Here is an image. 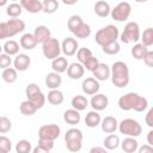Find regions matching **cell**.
I'll return each mask as SVG.
<instances>
[{"label":"cell","instance_id":"47","mask_svg":"<svg viewBox=\"0 0 153 153\" xmlns=\"http://www.w3.org/2000/svg\"><path fill=\"white\" fill-rule=\"evenodd\" d=\"M38 92H41V88H39V86L37 84H33V82L32 84H29L26 86V88H25V94H26L27 98L32 97L33 94H36Z\"/></svg>","mask_w":153,"mask_h":153},{"label":"cell","instance_id":"12","mask_svg":"<svg viewBox=\"0 0 153 153\" xmlns=\"http://www.w3.org/2000/svg\"><path fill=\"white\" fill-rule=\"evenodd\" d=\"M82 139H84L82 131L80 129H78V128H71L65 134V142H66V145H69V143H81Z\"/></svg>","mask_w":153,"mask_h":153},{"label":"cell","instance_id":"54","mask_svg":"<svg viewBox=\"0 0 153 153\" xmlns=\"http://www.w3.org/2000/svg\"><path fill=\"white\" fill-rule=\"evenodd\" d=\"M147 142H148V145L153 146V130H149V131H148V135H147Z\"/></svg>","mask_w":153,"mask_h":153},{"label":"cell","instance_id":"25","mask_svg":"<svg viewBox=\"0 0 153 153\" xmlns=\"http://www.w3.org/2000/svg\"><path fill=\"white\" fill-rule=\"evenodd\" d=\"M100 115L98 114V111L96 110H92L90 112H87L86 117H85V124L88 127V128H96L97 126L100 124Z\"/></svg>","mask_w":153,"mask_h":153},{"label":"cell","instance_id":"53","mask_svg":"<svg viewBox=\"0 0 153 153\" xmlns=\"http://www.w3.org/2000/svg\"><path fill=\"white\" fill-rule=\"evenodd\" d=\"M90 152H91V153H96V152H98V153H105V152H106V148H105V147L96 146V147H92V148L90 149Z\"/></svg>","mask_w":153,"mask_h":153},{"label":"cell","instance_id":"23","mask_svg":"<svg viewBox=\"0 0 153 153\" xmlns=\"http://www.w3.org/2000/svg\"><path fill=\"white\" fill-rule=\"evenodd\" d=\"M110 11H111L110 5L104 0H99L94 4V13L100 18L108 17L110 14Z\"/></svg>","mask_w":153,"mask_h":153},{"label":"cell","instance_id":"17","mask_svg":"<svg viewBox=\"0 0 153 153\" xmlns=\"http://www.w3.org/2000/svg\"><path fill=\"white\" fill-rule=\"evenodd\" d=\"M93 73V76L97 79V80H100V81H105L110 78V68L106 63H98V66L96 67V69L92 72Z\"/></svg>","mask_w":153,"mask_h":153},{"label":"cell","instance_id":"59","mask_svg":"<svg viewBox=\"0 0 153 153\" xmlns=\"http://www.w3.org/2000/svg\"><path fill=\"white\" fill-rule=\"evenodd\" d=\"M12 1H14V2H16V1H17V0H12Z\"/></svg>","mask_w":153,"mask_h":153},{"label":"cell","instance_id":"58","mask_svg":"<svg viewBox=\"0 0 153 153\" xmlns=\"http://www.w3.org/2000/svg\"><path fill=\"white\" fill-rule=\"evenodd\" d=\"M1 50H2V47L0 45V54H1Z\"/></svg>","mask_w":153,"mask_h":153},{"label":"cell","instance_id":"35","mask_svg":"<svg viewBox=\"0 0 153 153\" xmlns=\"http://www.w3.org/2000/svg\"><path fill=\"white\" fill-rule=\"evenodd\" d=\"M59 8L57 0H43L42 1V11L47 14H53Z\"/></svg>","mask_w":153,"mask_h":153},{"label":"cell","instance_id":"57","mask_svg":"<svg viewBox=\"0 0 153 153\" xmlns=\"http://www.w3.org/2000/svg\"><path fill=\"white\" fill-rule=\"evenodd\" d=\"M136 2H139V4H142V2H146L147 0H135Z\"/></svg>","mask_w":153,"mask_h":153},{"label":"cell","instance_id":"52","mask_svg":"<svg viewBox=\"0 0 153 153\" xmlns=\"http://www.w3.org/2000/svg\"><path fill=\"white\" fill-rule=\"evenodd\" d=\"M137 151H139V153H152L153 152V146H151V145H145V146H142V147H137Z\"/></svg>","mask_w":153,"mask_h":153},{"label":"cell","instance_id":"43","mask_svg":"<svg viewBox=\"0 0 153 153\" xmlns=\"http://www.w3.org/2000/svg\"><path fill=\"white\" fill-rule=\"evenodd\" d=\"M90 56H92V51L88 48H79L76 50V57L80 63H84Z\"/></svg>","mask_w":153,"mask_h":153},{"label":"cell","instance_id":"1","mask_svg":"<svg viewBox=\"0 0 153 153\" xmlns=\"http://www.w3.org/2000/svg\"><path fill=\"white\" fill-rule=\"evenodd\" d=\"M118 106L121 110L124 111L135 110L137 112H143L148 108V100L135 92H128L124 96L120 97Z\"/></svg>","mask_w":153,"mask_h":153},{"label":"cell","instance_id":"44","mask_svg":"<svg viewBox=\"0 0 153 153\" xmlns=\"http://www.w3.org/2000/svg\"><path fill=\"white\" fill-rule=\"evenodd\" d=\"M12 148V142L11 140L5 136V135H1L0 136V153H8Z\"/></svg>","mask_w":153,"mask_h":153},{"label":"cell","instance_id":"2","mask_svg":"<svg viewBox=\"0 0 153 153\" xmlns=\"http://www.w3.org/2000/svg\"><path fill=\"white\" fill-rule=\"evenodd\" d=\"M110 78L116 87H126L129 84V68L127 63H124L123 61L114 62L110 69Z\"/></svg>","mask_w":153,"mask_h":153},{"label":"cell","instance_id":"19","mask_svg":"<svg viewBox=\"0 0 153 153\" xmlns=\"http://www.w3.org/2000/svg\"><path fill=\"white\" fill-rule=\"evenodd\" d=\"M62 84V78L59 73L56 72H51V73H48L47 76H45V85L50 90H55V88H59V86Z\"/></svg>","mask_w":153,"mask_h":153},{"label":"cell","instance_id":"60","mask_svg":"<svg viewBox=\"0 0 153 153\" xmlns=\"http://www.w3.org/2000/svg\"><path fill=\"white\" fill-rule=\"evenodd\" d=\"M122 1H126V0H122Z\"/></svg>","mask_w":153,"mask_h":153},{"label":"cell","instance_id":"14","mask_svg":"<svg viewBox=\"0 0 153 153\" xmlns=\"http://www.w3.org/2000/svg\"><path fill=\"white\" fill-rule=\"evenodd\" d=\"M84 73H85V68L82 66V63L80 62H73L71 65H68V68H67V74L71 79L73 80H78L80 78L84 76Z\"/></svg>","mask_w":153,"mask_h":153},{"label":"cell","instance_id":"6","mask_svg":"<svg viewBox=\"0 0 153 153\" xmlns=\"http://www.w3.org/2000/svg\"><path fill=\"white\" fill-rule=\"evenodd\" d=\"M42 51H43V55L48 60H54L55 57L60 56L61 44H60L59 39L50 37L49 39H47L45 42H43L42 43Z\"/></svg>","mask_w":153,"mask_h":153},{"label":"cell","instance_id":"26","mask_svg":"<svg viewBox=\"0 0 153 153\" xmlns=\"http://www.w3.org/2000/svg\"><path fill=\"white\" fill-rule=\"evenodd\" d=\"M47 98H48V102H49L51 105H60V104H62L63 100H65L63 93H62L61 91H59L57 88L50 90V91L48 92Z\"/></svg>","mask_w":153,"mask_h":153},{"label":"cell","instance_id":"42","mask_svg":"<svg viewBox=\"0 0 153 153\" xmlns=\"http://www.w3.org/2000/svg\"><path fill=\"white\" fill-rule=\"evenodd\" d=\"M12 129V122L6 116H0V133L6 134Z\"/></svg>","mask_w":153,"mask_h":153},{"label":"cell","instance_id":"21","mask_svg":"<svg viewBox=\"0 0 153 153\" xmlns=\"http://www.w3.org/2000/svg\"><path fill=\"white\" fill-rule=\"evenodd\" d=\"M19 44L23 49H26V50H31L33 48H36V45L38 44L33 33H24L19 41Z\"/></svg>","mask_w":153,"mask_h":153},{"label":"cell","instance_id":"29","mask_svg":"<svg viewBox=\"0 0 153 153\" xmlns=\"http://www.w3.org/2000/svg\"><path fill=\"white\" fill-rule=\"evenodd\" d=\"M103 145H104V147H105L108 151H114V149H116V148L120 146V137H118L117 135H115V134L111 133L110 135H108V136L104 139Z\"/></svg>","mask_w":153,"mask_h":153},{"label":"cell","instance_id":"37","mask_svg":"<svg viewBox=\"0 0 153 153\" xmlns=\"http://www.w3.org/2000/svg\"><path fill=\"white\" fill-rule=\"evenodd\" d=\"M102 49H103V53H105L106 55H116V54L120 53L121 47H120L118 42L115 41V42H111V43H108V44L103 45Z\"/></svg>","mask_w":153,"mask_h":153},{"label":"cell","instance_id":"20","mask_svg":"<svg viewBox=\"0 0 153 153\" xmlns=\"http://www.w3.org/2000/svg\"><path fill=\"white\" fill-rule=\"evenodd\" d=\"M33 36H35L37 43H43V42H45L47 39H49L51 37V33H50V30L45 25H38L35 29Z\"/></svg>","mask_w":153,"mask_h":153},{"label":"cell","instance_id":"31","mask_svg":"<svg viewBox=\"0 0 153 153\" xmlns=\"http://www.w3.org/2000/svg\"><path fill=\"white\" fill-rule=\"evenodd\" d=\"M19 110H20V112L23 114V115H25V116H31V115H33L38 109H37V106L31 102V100H24V102H22V104H20V106H19Z\"/></svg>","mask_w":153,"mask_h":153},{"label":"cell","instance_id":"8","mask_svg":"<svg viewBox=\"0 0 153 153\" xmlns=\"http://www.w3.org/2000/svg\"><path fill=\"white\" fill-rule=\"evenodd\" d=\"M61 129L57 124H44L38 129V137L39 139H45V140H51L55 141L60 136Z\"/></svg>","mask_w":153,"mask_h":153},{"label":"cell","instance_id":"41","mask_svg":"<svg viewBox=\"0 0 153 153\" xmlns=\"http://www.w3.org/2000/svg\"><path fill=\"white\" fill-rule=\"evenodd\" d=\"M27 99L31 100V102L37 106V109L43 108V105H44V103H45V96L42 93V91L38 92V93H36V94H33L32 97H30V98H27Z\"/></svg>","mask_w":153,"mask_h":153},{"label":"cell","instance_id":"24","mask_svg":"<svg viewBox=\"0 0 153 153\" xmlns=\"http://www.w3.org/2000/svg\"><path fill=\"white\" fill-rule=\"evenodd\" d=\"M63 120H65V122L67 124L75 126V124H78L80 122V114L75 109H68L63 114Z\"/></svg>","mask_w":153,"mask_h":153},{"label":"cell","instance_id":"30","mask_svg":"<svg viewBox=\"0 0 153 153\" xmlns=\"http://www.w3.org/2000/svg\"><path fill=\"white\" fill-rule=\"evenodd\" d=\"M5 54L10 55V56H13V55H17L19 53V43L13 41V39H10V41H6L4 47H2Z\"/></svg>","mask_w":153,"mask_h":153},{"label":"cell","instance_id":"15","mask_svg":"<svg viewBox=\"0 0 153 153\" xmlns=\"http://www.w3.org/2000/svg\"><path fill=\"white\" fill-rule=\"evenodd\" d=\"M100 126H102V130L106 134H111L115 133L117 127H118V122L115 117L112 116H106L100 121Z\"/></svg>","mask_w":153,"mask_h":153},{"label":"cell","instance_id":"11","mask_svg":"<svg viewBox=\"0 0 153 153\" xmlns=\"http://www.w3.org/2000/svg\"><path fill=\"white\" fill-rule=\"evenodd\" d=\"M81 88H82L84 93H86V94H88V96H93V94L98 93L100 86H99V82H98V80H97L96 78L90 76V78H86V79L82 81Z\"/></svg>","mask_w":153,"mask_h":153},{"label":"cell","instance_id":"13","mask_svg":"<svg viewBox=\"0 0 153 153\" xmlns=\"http://www.w3.org/2000/svg\"><path fill=\"white\" fill-rule=\"evenodd\" d=\"M7 23L8 26V32H10V38L18 35L19 32H23L25 30V23L22 19H17V18H12L10 19Z\"/></svg>","mask_w":153,"mask_h":153},{"label":"cell","instance_id":"50","mask_svg":"<svg viewBox=\"0 0 153 153\" xmlns=\"http://www.w3.org/2000/svg\"><path fill=\"white\" fill-rule=\"evenodd\" d=\"M142 60H143V62H145V65L147 67H153V51L148 50Z\"/></svg>","mask_w":153,"mask_h":153},{"label":"cell","instance_id":"40","mask_svg":"<svg viewBox=\"0 0 153 153\" xmlns=\"http://www.w3.org/2000/svg\"><path fill=\"white\" fill-rule=\"evenodd\" d=\"M73 35L75 37H78V38H86V37H88L91 35V26L88 24H86V23H82V25Z\"/></svg>","mask_w":153,"mask_h":153},{"label":"cell","instance_id":"49","mask_svg":"<svg viewBox=\"0 0 153 153\" xmlns=\"http://www.w3.org/2000/svg\"><path fill=\"white\" fill-rule=\"evenodd\" d=\"M5 38H10V32H8V26L7 23H0V39H5Z\"/></svg>","mask_w":153,"mask_h":153},{"label":"cell","instance_id":"9","mask_svg":"<svg viewBox=\"0 0 153 153\" xmlns=\"http://www.w3.org/2000/svg\"><path fill=\"white\" fill-rule=\"evenodd\" d=\"M78 49H79V44H78L76 39L73 37H67L61 43V51L66 56H73Z\"/></svg>","mask_w":153,"mask_h":153},{"label":"cell","instance_id":"55","mask_svg":"<svg viewBox=\"0 0 153 153\" xmlns=\"http://www.w3.org/2000/svg\"><path fill=\"white\" fill-rule=\"evenodd\" d=\"M62 2H63L65 5H68V6H71V5H74V4H76V2H78V0H62Z\"/></svg>","mask_w":153,"mask_h":153},{"label":"cell","instance_id":"38","mask_svg":"<svg viewBox=\"0 0 153 153\" xmlns=\"http://www.w3.org/2000/svg\"><path fill=\"white\" fill-rule=\"evenodd\" d=\"M141 41H142V44L145 45V47H152L153 45V29L152 27H147L145 31H143V33L141 35V38H140Z\"/></svg>","mask_w":153,"mask_h":153},{"label":"cell","instance_id":"22","mask_svg":"<svg viewBox=\"0 0 153 153\" xmlns=\"http://www.w3.org/2000/svg\"><path fill=\"white\" fill-rule=\"evenodd\" d=\"M51 68L54 72L61 74L63 72L67 71L68 68V61L66 57H62V56H57L55 57L54 60H51Z\"/></svg>","mask_w":153,"mask_h":153},{"label":"cell","instance_id":"32","mask_svg":"<svg viewBox=\"0 0 153 153\" xmlns=\"http://www.w3.org/2000/svg\"><path fill=\"white\" fill-rule=\"evenodd\" d=\"M82 23H84L82 18H81L80 16L74 14V16H71V17H69V19H68V22H67V27H68V30H69L72 33H74V32L82 25Z\"/></svg>","mask_w":153,"mask_h":153},{"label":"cell","instance_id":"33","mask_svg":"<svg viewBox=\"0 0 153 153\" xmlns=\"http://www.w3.org/2000/svg\"><path fill=\"white\" fill-rule=\"evenodd\" d=\"M147 51H148V48L145 47L142 43H136L131 48V55L136 60H142L145 57V55L147 54Z\"/></svg>","mask_w":153,"mask_h":153},{"label":"cell","instance_id":"16","mask_svg":"<svg viewBox=\"0 0 153 153\" xmlns=\"http://www.w3.org/2000/svg\"><path fill=\"white\" fill-rule=\"evenodd\" d=\"M30 63H31V59L26 54H17V56H16V59L13 61L14 68L17 71H19V72L26 71L30 67Z\"/></svg>","mask_w":153,"mask_h":153},{"label":"cell","instance_id":"27","mask_svg":"<svg viewBox=\"0 0 153 153\" xmlns=\"http://www.w3.org/2000/svg\"><path fill=\"white\" fill-rule=\"evenodd\" d=\"M121 146H122V149H123L126 153H134V152L137 151L139 143H137V141L135 140V137L128 136V137H126V139L122 141Z\"/></svg>","mask_w":153,"mask_h":153},{"label":"cell","instance_id":"56","mask_svg":"<svg viewBox=\"0 0 153 153\" xmlns=\"http://www.w3.org/2000/svg\"><path fill=\"white\" fill-rule=\"evenodd\" d=\"M7 4V0H0V7L1 6H5Z\"/></svg>","mask_w":153,"mask_h":153},{"label":"cell","instance_id":"10","mask_svg":"<svg viewBox=\"0 0 153 153\" xmlns=\"http://www.w3.org/2000/svg\"><path fill=\"white\" fill-rule=\"evenodd\" d=\"M90 104L92 106L93 110L96 111H102V110H105L108 108V104H109V99L105 94L103 93H96L92 96L91 100H90Z\"/></svg>","mask_w":153,"mask_h":153},{"label":"cell","instance_id":"48","mask_svg":"<svg viewBox=\"0 0 153 153\" xmlns=\"http://www.w3.org/2000/svg\"><path fill=\"white\" fill-rule=\"evenodd\" d=\"M12 63V60L10 57V55L7 54H0V68L5 69L7 67H10Z\"/></svg>","mask_w":153,"mask_h":153},{"label":"cell","instance_id":"34","mask_svg":"<svg viewBox=\"0 0 153 153\" xmlns=\"http://www.w3.org/2000/svg\"><path fill=\"white\" fill-rule=\"evenodd\" d=\"M17 72H18V71H17L16 68H12V67L5 68L4 72H2V74H1L2 80H4L5 82H7V84H13V82L17 80V78H18Z\"/></svg>","mask_w":153,"mask_h":153},{"label":"cell","instance_id":"36","mask_svg":"<svg viewBox=\"0 0 153 153\" xmlns=\"http://www.w3.org/2000/svg\"><path fill=\"white\" fill-rule=\"evenodd\" d=\"M22 12H23V7L20 6V4H17V2L10 4L6 8V13L11 18H18L22 14Z\"/></svg>","mask_w":153,"mask_h":153},{"label":"cell","instance_id":"51","mask_svg":"<svg viewBox=\"0 0 153 153\" xmlns=\"http://www.w3.org/2000/svg\"><path fill=\"white\" fill-rule=\"evenodd\" d=\"M145 121H146V123H147L148 127H151V128L153 127V109H149V110H148Z\"/></svg>","mask_w":153,"mask_h":153},{"label":"cell","instance_id":"4","mask_svg":"<svg viewBox=\"0 0 153 153\" xmlns=\"http://www.w3.org/2000/svg\"><path fill=\"white\" fill-rule=\"evenodd\" d=\"M117 128H118L121 134L127 135V136H133V137H137L142 133L141 124L133 118H126V120L121 121L118 123Z\"/></svg>","mask_w":153,"mask_h":153},{"label":"cell","instance_id":"28","mask_svg":"<svg viewBox=\"0 0 153 153\" xmlns=\"http://www.w3.org/2000/svg\"><path fill=\"white\" fill-rule=\"evenodd\" d=\"M73 109L78 110V111H82L86 109V106L88 105V100L86 99V97L84 96H80V94H76L72 98V102H71Z\"/></svg>","mask_w":153,"mask_h":153},{"label":"cell","instance_id":"5","mask_svg":"<svg viewBox=\"0 0 153 153\" xmlns=\"http://www.w3.org/2000/svg\"><path fill=\"white\" fill-rule=\"evenodd\" d=\"M122 43H126V44H129V43H135L140 39V27H139V24L135 23V22H129L126 24L124 29H123V32L121 33L120 36Z\"/></svg>","mask_w":153,"mask_h":153},{"label":"cell","instance_id":"39","mask_svg":"<svg viewBox=\"0 0 153 153\" xmlns=\"http://www.w3.org/2000/svg\"><path fill=\"white\" fill-rule=\"evenodd\" d=\"M16 152L17 153H30V152H32V146H31L30 141L19 140L16 145Z\"/></svg>","mask_w":153,"mask_h":153},{"label":"cell","instance_id":"46","mask_svg":"<svg viewBox=\"0 0 153 153\" xmlns=\"http://www.w3.org/2000/svg\"><path fill=\"white\" fill-rule=\"evenodd\" d=\"M38 146L44 149L45 153H49L54 147V141L45 140V139H38Z\"/></svg>","mask_w":153,"mask_h":153},{"label":"cell","instance_id":"7","mask_svg":"<svg viewBox=\"0 0 153 153\" xmlns=\"http://www.w3.org/2000/svg\"><path fill=\"white\" fill-rule=\"evenodd\" d=\"M131 13V6L129 2L127 1H121L118 5H116L111 11H110V14H111V18L116 22H124L129 18Z\"/></svg>","mask_w":153,"mask_h":153},{"label":"cell","instance_id":"3","mask_svg":"<svg viewBox=\"0 0 153 153\" xmlns=\"http://www.w3.org/2000/svg\"><path fill=\"white\" fill-rule=\"evenodd\" d=\"M120 36V31H118V27L112 25V24H109L102 29H99L97 32H96V36H94V41L97 44H99L100 47L108 44V43H111V42H115L117 41Z\"/></svg>","mask_w":153,"mask_h":153},{"label":"cell","instance_id":"18","mask_svg":"<svg viewBox=\"0 0 153 153\" xmlns=\"http://www.w3.org/2000/svg\"><path fill=\"white\" fill-rule=\"evenodd\" d=\"M20 6L32 14L42 11V2L39 0H20Z\"/></svg>","mask_w":153,"mask_h":153},{"label":"cell","instance_id":"45","mask_svg":"<svg viewBox=\"0 0 153 153\" xmlns=\"http://www.w3.org/2000/svg\"><path fill=\"white\" fill-rule=\"evenodd\" d=\"M98 63H99L98 59L92 55V56H90V57L82 63V66H84L85 69H87V71H90V72H93V71L96 69V67L98 66Z\"/></svg>","mask_w":153,"mask_h":153}]
</instances>
